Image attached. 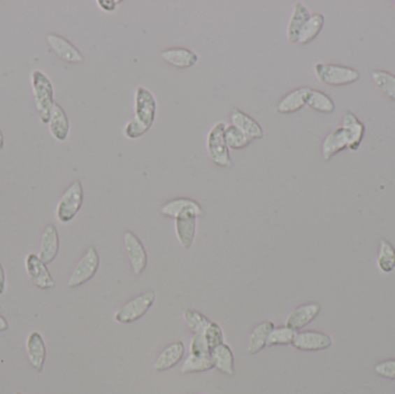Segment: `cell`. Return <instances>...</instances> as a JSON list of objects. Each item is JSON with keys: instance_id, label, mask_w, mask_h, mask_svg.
Instances as JSON below:
<instances>
[{"instance_id": "1", "label": "cell", "mask_w": 395, "mask_h": 394, "mask_svg": "<svg viewBox=\"0 0 395 394\" xmlns=\"http://www.w3.org/2000/svg\"><path fill=\"white\" fill-rule=\"evenodd\" d=\"M134 116L127 122L124 134L129 139H138L153 126L157 118V102L146 87L139 86L134 95Z\"/></svg>"}, {"instance_id": "2", "label": "cell", "mask_w": 395, "mask_h": 394, "mask_svg": "<svg viewBox=\"0 0 395 394\" xmlns=\"http://www.w3.org/2000/svg\"><path fill=\"white\" fill-rule=\"evenodd\" d=\"M30 83H31V90H33L34 99L36 103L38 117L42 123L48 124L50 120L53 104L56 103L53 101L55 92H53L52 83L49 79V76L40 70L31 72Z\"/></svg>"}, {"instance_id": "3", "label": "cell", "mask_w": 395, "mask_h": 394, "mask_svg": "<svg viewBox=\"0 0 395 394\" xmlns=\"http://www.w3.org/2000/svg\"><path fill=\"white\" fill-rule=\"evenodd\" d=\"M83 204V188L80 181L72 183L57 202L56 219L69 223L77 216Z\"/></svg>"}, {"instance_id": "4", "label": "cell", "mask_w": 395, "mask_h": 394, "mask_svg": "<svg viewBox=\"0 0 395 394\" xmlns=\"http://www.w3.org/2000/svg\"><path fill=\"white\" fill-rule=\"evenodd\" d=\"M315 74L320 83L332 87L347 86L359 79V71L336 64L317 63Z\"/></svg>"}, {"instance_id": "5", "label": "cell", "mask_w": 395, "mask_h": 394, "mask_svg": "<svg viewBox=\"0 0 395 394\" xmlns=\"http://www.w3.org/2000/svg\"><path fill=\"white\" fill-rule=\"evenodd\" d=\"M224 129L226 124L223 122L216 123L210 129L207 136V152L216 166L230 168L233 166V160L230 156L229 147L227 145Z\"/></svg>"}, {"instance_id": "6", "label": "cell", "mask_w": 395, "mask_h": 394, "mask_svg": "<svg viewBox=\"0 0 395 394\" xmlns=\"http://www.w3.org/2000/svg\"><path fill=\"white\" fill-rule=\"evenodd\" d=\"M157 300V294L153 290L143 293L141 295L132 298L127 304L120 307L115 315L113 319L120 324H131L146 315L147 311L152 308L154 302Z\"/></svg>"}, {"instance_id": "7", "label": "cell", "mask_w": 395, "mask_h": 394, "mask_svg": "<svg viewBox=\"0 0 395 394\" xmlns=\"http://www.w3.org/2000/svg\"><path fill=\"white\" fill-rule=\"evenodd\" d=\"M100 267V255L94 246L87 248L82 258L80 259L67 281L69 288H78L94 278Z\"/></svg>"}, {"instance_id": "8", "label": "cell", "mask_w": 395, "mask_h": 394, "mask_svg": "<svg viewBox=\"0 0 395 394\" xmlns=\"http://www.w3.org/2000/svg\"><path fill=\"white\" fill-rule=\"evenodd\" d=\"M123 239L124 250L130 262L133 273L136 275L143 274V271L146 269L147 262H148L146 248L143 246L139 237L132 232H124Z\"/></svg>"}, {"instance_id": "9", "label": "cell", "mask_w": 395, "mask_h": 394, "mask_svg": "<svg viewBox=\"0 0 395 394\" xmlns=\"http://www.w3.org/2000/svg\"><path fill=\"white\" fill-rule=\"evenodd\" d=\"M24 267H26L28 278L31 280L34 285L36 286L37 288L48 290V289H52L56 287L52 275L48 269L47 264H44L38 258V255H35V253L27 255L26 259H24Z\"/></svg>"}, {"instance_id": "10", "label": "cell", "mask_w": 395, "mask_h": 394, "mask_svg": "<svg viewBox=\"0 0 395 394\" xmlns=\"http://www.w3.org/2000/svg\"><path fill=\"white\" fill-rule=\"evenodd\" d=\"M333 345V339L326 333L318 331L297 332L292 346L299 351H325Z\"/></svg>"}, {"instance_id": "11", "label": "cell", "mask_w": 395, "mask_h": 394, "mask_svg": "<svg viewBox=\"0 0 395 394\" xmlns=\"http://www.w3.org/2000/svg\"><path fill=\"white\" fill-rule=\"evenodd\" d=\"M319 314H320V305L318 303L316 302L304 303L294 309L289 315L287 316L285 326L299 332L306 328V325L315 321Z\"/></svg>"}, {"instance_id": "12", "label": "cell", "mask_w": 395, "mask_h": 394, "mask_svg": "<svg viewBox=\"0 0 395 394\" xmlns=\"http://www.w3.org/2000/svg\"><path fill=\"white\" fill-rule=\"evenodd\" d=\"M47 42L53 52L56 53L57 56L64 62L69 64L83 63L85 58H83L82 53L80 52V50L65 37L60 36L58 34H48Z\"/></svg>"}, {"instance_id": "13", "label": "cell", "mask_w": 395, "mask_h": 394, "mask_svg": "<svg viewBox=\"0 0 395 394\" xmlns=\"http://www.w3.org/2000/svg\"><path fill=\"white\" fill-rule=\"evenodd\" d=\"M26 353L30 365L38 372L43 371L47 360V345L38 331H33L26 340Z\"/></svg>"}, {"instance_id": "14", "label": "cell", "mask_w": 395, "mask_h": 394, "mask_svg": "<svg viewBox=\"0 0 395 394\" xmlns=\"http://www.w3.org/2000/svg\"><path fill=\"white\" fill-rule=\"evenodd\" d=\"M198 214L193 211H189L178 216L175 220V232L177 239L184 248H191L194 242L196 232V220Z\"/></svg>"}, {"instance_id": "15", "label": "cell", "mask_w": 395, "mask_h": 394, "mask_svg": "<svg viewBox=\"0 0 395 394\" xmlns=\"http://www.w3.org/2000/svg\"><path fill=\"white\" fill-rule=\"evenodd\" d=\"M58 251H59V235L56 227L50 223L44 228L37 255L44 264L48 265L56 259Z\"/></svg>"}, {"instance_id": "16", "label": "cell", "mask_w": 395, "mask_h": 394, "mask_svg": "<svg viewBox=\"0 0 395 394\" xmlns=\"http://www.w3.org/2000/svg\"><path fill=\"white\" fill-rule=\"evenodd\" d=\"M161 58L166 64L176 69H180V70H186V69L194 66L199 60V56L196 52H193L192 50L185 49V48H171V49L163 50L161 52Z\"/></svg>"}, {"instance_id": "17", "label": "cell", "mask_w": 395, "mask_h": 394, "mask_svg": "<svg viewBox=\"0 0 395 394\" xmlns=\"http://www.w3.org/2000/svg\"><path fill=\"white\" fill-rule=\"evenodd\" d=\"M349 146H350V139H349L348 133L341 126L326 136L324 143H322V157L325 161H329L333 156H336L338 153L349 148Z\"/></svg>"}, {"instance_id": "18", "label": "cell", "mask_w": 395, "mask_h": 394, "mask_svg": "<svg viewBox=\"0 0 395 394\" xmlns=\"http://www.w3.org/2000/svg\"><path fill=\"white\" fill-rule=\"evenodd\" d=\"M48 126H49L51 136L57 141H60V143L66 141L67 138L70 136V120H69L66 113L58 103L53 104Z\"/></svg>"}, {"instance_id": "19", "label": "cell", "mask_w": 395, "mask_h": 394, "mask_svg": "<svg viewBox=\"0 0 395 394\" xmlns=\"http://www.w3.org/2000/svg\"><path fill=\"white\" fill-rule=\"evenodd\" d=\"M184 354H185V345L183 342L171 344L159 353L157 361L154 363V370L162 372L176 367L183 358Z\"/></svg>"}, {"instance_id": "20", "label": "cell", "mask_w": 395, "mask_h": 394, "mask_svg": "<svg viewBox=\"0 0 395 394\" xmlns=\"http://www.w3.org/2000/svg\"><path fill=\"white\" fill-rule=\"evenodd\" d=\"M193 211L198 214V216H203V209L198 202H194L192 199L189 198H177L166 202L164 205L161 206V213L166 218L176 220L178 216H182L183 213Z\"/></svg>"}, {"instance_id": "21", "label": "cell", "mask_w": 395, "mask_h": 394, "mask_svg": "<svg viewBox=\"0 0 395 394\" xmlns=\"http://www.w3.org/2000/svg\"><path fill=\"white\" fill-rule=\"evenodd\" d=\"M274 328H275V324L271 321H263L257 325L250 333L246 353L250 355L258 354L259 351H263L264 348L267 347V340Z\"/></svg>"}, {"instance_id": "22", "label": "cell", "mask_w": 395, "mask_h": 394, "mask_svg": "<svg viewBox=\"0 0 395 394\" xmlns=\"http://www.w3.org/2000/svg\"><path fill=\"white\" fill-rule=\"evenodd\" d=\"M230 120L233 125L236 126L237 129H240L243 133H245L246 136L251 139H263V127L258 122L253 120L252 117H250L247 113H243L242 110H239L238 108H235L231 111Z\"/></svg>"}, {"instance_id": "23", "label": "cell", "mask_w": 395, "mask_h": 394, "mask_svg": "<svg viewBox=\"0 0 395 394\" xmlns=\"http://www.w3.org/2000/svg\"><path fill=\"white\" fill-rule=\"evenodd\" d=\"M311 14L309 10L304 6L302 3H296L292 10V17L287 26L286 35L287 40L290 43H297L299 42V34L303 29L304 24L308 22Z\"/></svg>"}, {"instance_id": "24", "label": "cell", "mask_w": 395, "mask_h": 394, "mask_svg": "<svg viewBox=\"0 0 395 394\" xmlns=\"http://www.w3.org/2000/svg\"><path fill=\"white\" fill-rule=\"evenodd\" d=\"M214 368L221 371L227 376H234L235 374V358L233 351L226 342L222 345L217 346L210 351Z\"/></svg>"}, {"instance_id": "25", "label": "cell", "mask_w": 395, "mask_h": 394, "mask_svg": "<svg viewBox=\"0 0 395 394\" xmlns=\"http://www.w3.org/2000/svg\"><path fill=\"white\" fill-rule=\"evenodd\" d=\"M308 90H309V87H302V88H297V90L290 92L289 94H287L286 97H283L276 106V111L279 113H283V115L297 113L302 109L303 106H306V97Z\"/></svg>"}, {"instance_id": "26", "label": "cell", "mask_w": 395, "mask_h": 394, "mask_svg": "<svg viewBox=\"0 0 395 394\" xmlns=\"http://www.w3.org/2000/svg\"><path fill=\"white\" fill-rule=\"evenodd\" d=\"M343 127L348 133L350 139L349 149L352 150L359 149L366 133V126L363 125L362 122H359V118L354 113L347 111L343 117Z\"/></svg>"}, {"instance_id": "27", "label": "cell", "mask_w": 395, "mask_h": 394, "mask_svg": "<svg viewBox=\"0 0 395 394\" xmlns=\"http://www.w3.org/2000/svg\"><path fill=\"white\" fill-rule=\"evenodd\" d=\"M306 106L322 113H331L336 110V104L327 94L313 88H309L306 93Z\"/></svg>"}, {"instance_id": "28", "label": "cell", "mask_w": 395, "mask_h": 394, "mask_svg": "<svg viewBox=\"0 0 395 394\" xmlns=\"http://www.w3.org/2000/svg\"><path fill=\"white\" fill-rule=\"evenodd\" d=\"M214 368L212 356L210 355L189 354L184 361L180 372L182 374H192V372H203Z\"/></svg>"}, {"instance_id": "29", "label": "cell", "mask_w": 395, "mask_h": 394, "mask_svg": "<svg viewBox=\"0 0 395 394\" xmlns=\"http://www.w3.org/2000/svg\"><path fill=\"white\" fill-rule=\"evenodd\" d=\"M324 24H325V17L322 14L311 15L308 22L303 27V29L301 30L297 43L308 44L313 42L322 31Z\"/></svg>"}, {"instance_id": "30", "label": "cell", "mask_w": 395, "mask_h": 394, "mask_svg": "<svg viewBox=\"0 0 395 394\" xmlns=\"http://www.w3.org/2000/svg\"><path fill=\"white\" fill-rule=\"evenodd\" d=\"M377 264L382 273L389 274L395 269V248L394 246L386 241L382 239L380 246H379L378 258H377Z\"/></svg>"}, {"instance_id": "31", "label": "cell", "mask_w": 395, "mask_h": 394, "mask_svg": "<svg viewBox=\"0 0 395 394\" xmlns=\"http://www.w3.org/2000/svg\"><path fill=\"white\" fill-rule=\"evenodd\" d=\"M372 80L375 86L386 97L395 101V76L386 71H373L371 74Z\"/></svg>"}, {"instance_id": "32", "label": "cell", "mask_w": 395, "mask_h": 394, "mask_svg": "<svg viewBox=\"0 0 395 394\" xmlns=\"http://www.w3.org/2000/svg\"><path fill=\"white\" fill-rule=\"evenodd\" d=\"M183 318L186 326L189 328V331L193 332V335L203 333L212 323L206 316H203V314L196 310H191V309H187L184 311Z\"/></svg>"}, {"instance_id": "33", "label": "cell", "mask_w": 395, "mask_h": 394, "mask_svg": "<svg viewBox=\"0 0 395 394\" xmlns=\"http://www.w3.org/2000/svg\"><path fill=\"white\" fill-rule=\"evenodd\" d=\"M224 136H226L227 145L229 149H242L249 146L252 143V139L246 136L245 133H243L240 129H237L236 126L230 124L226 125L224 129Z\"/></svg>"}, {"instance_id": "34", "label": "cell", "mask_w": 395, "mask_h": 394, "mask_svg": "<svg viewBox=\"0 0 395 394\" xmlns=\"http://www.w3.org/2000/svg\"><path fill=\"white\" fill-rule=\"evenodd\" d=\"M296 335H297V332L294 331L292 328H287V326L274 328L269 335L268 340H267V347L292 345Z\"/></svg>"}, {"instance_id": "35", "label": "cell", "mask_w": 395, "mask_h": 394, "mask_svg": "<svg viewBox=\"0 0 395 394\" xmlns=\"http://www.w3.org/2000/svg\"><path fill=\"white\" fill-rule=\"evenodd\" d=\"M203 335L206 338L207 344L210 346V351L217 346L224 344V335H223L222 330L215 321L210 323L206 331L203 332Z\"/></svg>"}, {"instance_id": "36", "label": "cell", "mask_w": 395, "mask_h": 394, "mask_svg": "<svg viewBox=\"0 0 395 394\" xmlns=\"http://www.w3.org/2000/svg\"><path fill=\"white\" fill-rule=\"evenodd\" d=\"M189 354L210 355V346L207 344L206 338L203 333L193 335L189 342Z\"/></svg>"}, {"instance_id": "37", "label": "cell", "mask_w": 395, "mask_h": 394, "mask_svg": "<svg viewBox=\"0 0 395 394\" xmlns=\"http://www.w3.org/2000/svg\"><path fill=\"white\" fill-rule=\"evenodd\" d=\"M375 371L380 377L395 381V358L379 362L378 365H375Z\"/></svg>"}, {"instance_id": "38", "label": "cell", "mask_w": 395, "mask_h": 394, "mask_svg": "<svg viewBox=\"0 0 395 394\" xmlns=\"http://www.w3.org/2000/svg\"><path fill=\"white\" fill-rule=\"evenodd\" d=\"M97 5L102 10H106V12H113V10H117L118 1H113V0H97Z\"/></svg>"}, {"instance_id": "39", "label": "cell", "mask_w": 395, "mask_h": 394, "mask_svg": "<svg viewBox=\"0 0 395 394\" xmlns=\"http://www.w3.org/2000/svg\"><path fill=\"white\" fill-rule=\"evenodd\" d=\"M6 290V274L1 262H0V295H3Z\"/></svg>"}, {"instance_id": "40", "label": "cell", "mask_w": 395, "mask_h": 394, "mask_svg": "<svg viewBox=\"0 0 395 394\" xmlns=\"http://www.w3.org/2000/svg\"><path fill=\"white\" fill-rule=\"evenodd\" d=\"M8 328H10L8 321H6V318H5L3 316L0 315V332L7 331Z\"/></svg>"}, {"instance_id": "41", "label": "cell", "mask_w": 395, "mask_h": 394, "mask_svg": "<svg viewBox=\"0 0 395 394\" xmlns=\"http://www.w3.org/2000/svg\"><path fill=\"white\" fill-rule=\"evenodd\" d=\"M3 148V134L1 132V129H0V149Z\"/></svg>"}, {"instance_id": "42", "label": "cell", "mask_w": 395, "mask_h": 394, "mask_svg": "<svg viewBox=\"0 0 395 394\" xmlns=\"http://www.w3.org/2000/svg\"><path fill=\"white\" fill-rule=\"evenodd\" d=\"M14 394H24V393H22V392H17V393H14Z\"/></svg>"}, {"instance_id": "43", "label": "cell", "mask_w": 395, "mask_h": 394, "mask_svg": "<svg viewBox=\"0 0 395 394\" xmlns=\"http://www.w3.org/2000/svg\"><path fill=\"white\" fill-rule=\"evenodd\" d=\"M394 3H395V1H394Z\"/></svg>"}]
</instances>
